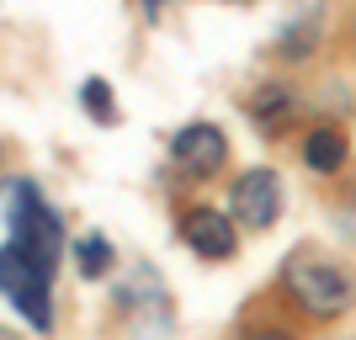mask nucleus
<instances>
[{"instance_id": "f257e3e1", "label": "nucleus", "mask_w": 356, "mask_h": 340, "mask_svg": "<svg viewBox=\"0 0 356 340\" xmlns=\"http://www.w3.org/2000/svg\"><path fill=\"white\" fill-rule=\"evenodd\" d=\"M64 255V223L38 197L32 181H6V255H0V287L16 314H27L38 330L54 325L48 309V277Z\"/></svg>"}, {"instance_id": "f03ea898", "label": "nucleus", "mask_w": 356, "mask_h": 340, "mask_svg": "<svg viewBox=\"0 0 356 340\" xmlns=\"http://www.w3.org/2000/svg\"><path fill=\"white\" fill-rule=\"evenodd\" d=\"M282 287L303 314L314 319H341L346 309L356 303V277L330 261V255H314V250H293L282 266Z\"/></svg>"}, {"instance_id": "7ed1b4c3", "label": "nucleus", "mask_w": 356, "mask_h": 340, "mask_svg": "<svg viewBox=\"0 0 356 340\" xmlns=\"http://www.w3.org/2000/svg\"><path fill=\"white\" fill-rule=\"evenodd\" d=\"M229 207H234V218L245 229H271L277 213H282V186H277V170L266 165H255L245 176L234 181V192H229Z\"/></svg>"}, {"instance_id": "20e7f679", "label": "nucleus", "mask_w": 356, "mask_h": 340, "mask_svg": "<svg viewBox=\"0 0 356 340\" xmlns=\"http://www.w3.org/2000/svg\"><path fill=\"white\" fill-rule=\"evenodd\" d=\"M170 160L186 170V176H218L223 160H229V138L213 122H186L170 133Z\"/></svg>"}, {"instance_id": "39448f33", "label": "nucleus", "mask_w": 356, "mask_h": 340, "mask_svg": "<svg viewBox=\"0 0 356 340\" xmlns=\"http://www.w3.org/2000/svg\"><path fill=\"white\" fill-rule=\"evenodd\" d=\"M181 239L192 245V255H202V261H229L239 245V229L229 213H218V207H186L181 213Z\"/></svg>"}, {"instance_id": "423d86ee", "label": "nucleus", "mask_w": 356, "mask_h": 340, "mask_svg": "<svg viewBox=\"0 0 356 340\" xmlns=\"http://www.w3.org/2000/svg\"><path fill=\"white\" fill-rule=\"evenodd\" d=\"M346 133L341 128H330V122H319V128H309V138H303V165L309 170H319V176H335L346 165Z\"/></svg>"}, {"instance_id": "0eeeda50", "label": "nucleus", "mask_w": 356, "mask_h": 340, "mask_svg": "<svg viewBox=\"0 0 356 340\" xmlns=\"http://www.w3.org/2000/svg\"><path fill=\"white\" fill-rule=\"evenodd\" d=\"M287 112H293V90H287V86H261V90L250 96V118L261 122L266 133H277V128H282Z\"/></svg>"}, {"instance_id": "6e6552de", "label": "nucleus", "mask_w": 356, "mask_h": 340, "mask_svg": "<svg viewBox=\"0 0 356 340\" xmlns=\"http://www.w3.org/2000/svg\"><path fill=\"white\" fill-rule=\"evenodd\" d=\"M74 266H80V277L96 282L112 271V245H106V234H86L80 245H74Z\"/></svg>"}, {"instance_id": "1a4fd4ad", "label": "nucleus", "mask_w": 356, "mask_h": 340, "mask_svg": "<svg viewBox=\"0 0 356 340\" xmlns=\"http://www.w3.org/2000/svg\"><path fill=\"white\" fill-rule=\"evenodd\" d=\"M80 102H86V112L96 122H112V118H118V102H112L106 80H86V86H80Z\"/></svg>"}, {"instance_id": "9d476101", "label": "nucleus", "mask_w": 356, "mask_h": 340, "mask_svg": "<svg viewBox=\"0 0 356 340\" xmlns=\"http://www.w3.org/2000/svg\"><path fill=\"white\" fill-rule=\"evenodd\" d=\"M309 32H314V16L282 32V54H287V59H303V54H309Z\"/></svg>"}, {"instance_id": "9b49d317", "label": "nucleus", "mask_w": 356, "mask_h": 340, "mask_svg": "<svg viewBox=\"0 0 356 340\" xmlns=\"http://www.w3.org/2000/svg\"><path fill=\"white\" fill-rule=\"evenodd\" d=\"M239 340H298L293 330H277V325H261V330H245Z\"/></svg>"}, {"instance_id": "f8f14e48", "label": "nucleus", "mask_w": 356, "mask_h": 340, "mask_svg": "<svg viewBox=\"0 0 356 340\" xmlns=\"http://www.w3.org/2000/svg\"><path fill=\"white\" fill-rule=\"evenodd\" d=\"M160 6H165V0H144V11H160Z\"/></svg>"}, {"instance_id": "ddd939ff", "label": "nucleus", "mask_w": 356, "mask_h": 340, "mask_svg": "<svg viewBox=\"0 0 356 340\" xmlns=\"http://www.w3.org/2000/svg\"><path fill=\"white\" fill-rule=\"evenodd\" d=\"M351 38H356V22H351Z\"/></svg>"}, {"instance_id": "4468645a", "label": "nucleus", "mask_w": 356, "mask_h": 340, "mask_svg": "<svg viewBox=\"0 0 356 340\" xmlns=\"http://www.w3.org/2000/svg\"><path fill=\"white\" fill-rule=\"evenodd\" d=\"M239 6H250V0H239Z\"/></svg>"}, {"instance_id": "2eb2a0df", "label": "nucleus", "mask_w": 356, "mask_h": 340, "mask_svg": "<svg viewBox=\"0 0 356 340\" xmlns=\"http://www.w3.org/2000/svg\"><path fill=\"white\" fill-rule=\"evenodd\" d=\"M6 340H11V335H6Z\"/></svg>"}]
</instances>
